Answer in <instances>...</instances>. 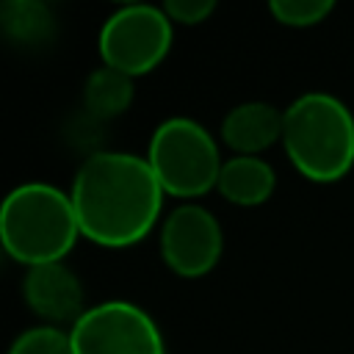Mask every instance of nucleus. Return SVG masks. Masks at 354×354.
I'll use <instances>...</instances> for the list:
<instances>
[{"instance_id": "3", "label": "nucleus", "mask_w": 354, "mask_h": 354, "mask_svg": "<svg viewBox=\"0 0 354 354\" xmlns=\"http://www.w3.org/2000/svg\"><path fill=\"white\" fill-rule=\"evenodd\" d=\"M282 147L301 177L335 183L354 166V113L329 91H304L282 111Z\"/></svg>"}, {"instance_id": "9", "label": "nucleus", "mask_w": 354, "mask_h": 354, "mask_svg": "<svg viewBox=\"0 0 354 354\" xmlns=\"http://www.w3.org/2000/svg\"><path fill=\"white\" fill-rule=\"evenodd\" d=\"M218 133L232 155H260L282 141V111L263 100L238 102L224 113Z\"/></svg>"}, {"instance_id": "14", "label": "nucleus", "mask_w": 354, "mask_h": 354, "mask_svg": "<svg viewBox=\"0 0 354 354\" xmlns=\"http://www.w3.org/2000/svg\"><path fill=\"white\" fill-rule=\"evenodd\" d=\"M268 11L279 25L310 28L324 22L335 11V3L332 0H271Z\"/></svg>"}, {"instance_id": "4", "label": "nucleus", "mask_w": 354, "mask_h": 354, "mask_svg": "<svg viewBox=\"0 0 354 354\" xmlns=\"http://www.w3.org/2000/svg\"><path fill=\"white\" fill-rule=\"evenodd\" d=\"M144 158L160 188L177 199H196L216 188L224 163L213 133L191 116L163 119L152 130Z\"/></svg>"}, {"instance_id": "1", "label": "nucleus", "mask_w": 354, "mask_h": 354, "mask_svg": "<svg viewBox=\"0 0 354 354\" xmlns=\"http://www.w3.org/2000/svg\"><path fill=\"white\" fill-rule=\"evenodd\" d=\"M69 196L83 238L105 249H124L152 232L166 191L144 155L100 149L77 166Z\"/></svg>"}, {"instance_id": "15", "label": "nucleus", "mask_w": 354, "mask_h": 354, "mask_svg": "<svg viewBox=\"0 0 354 354\" xmlns=\"http://www.w3.org/2000/svg\"><path fill=\"white\" fill-rule=\"evenodd\" d=\"M163 11L169 14L171 22H180V25H199L205 22L213 11H216V3L213 0H169L163 6Z\"/></svg>"}, {"instance_id": "10", "label": "nucleus", "mask_w": 354, "mask_h": 354, "mask_svg": "<svg viewBox=\"0 0 354 354\" xmlns=\"http://www.w3.org/2000/svg\"><path fill=\"white\" fill-rule=\"evenodd\" d=\"M277 188L274 166L260 155H230L221 163L216 191L238 207H257L271 199Z\"/></svg>"}, {"instance_id": "5", "label": "nucleus", "mask_w": 354, "mask_h": 354, "mask_svg": "<svg viewBox=\"0 0 354 354\" xmlns=\"http://www.w3.org/2000/svg\"><path fill=\"white\" fill-rule=\"evenodd\" d=\"M174 22L163 6L152 3H127L111 11L102 22L97 47L105 66L119 69L130 77L152 72L171 47Z\"/></svg>"}, {"instance_id": "13", "label": "nucleus", "mask_w": 354, "mask_h": 354, "mask_svg": "<svg viewBox=\"0 0 354 354\" xmlns=\"http://www.w3.org/2000/svg\"><path fill=\"white\" fill-rule=\"evenodd\" d=\"M8 354H75V348H72V337L66 329L39 324V326L19 332L11 340Z\"/></svg>"}, {"instance_id": "12", "label": "nucleus", "mask_w": 354, "mask_h": 354, "mask_svg": "<svg viewBox=\"0 0 354 354\" xmlns=\"http://www.w3.org/2000/svg\"><path fill=\"white\" fill-rule=\"evenodd\" d=\"M0 28L14 44L41 47L55 36V17L41 0H8L0 6Z\"/></svg>"}, {"instance_id": "7", "label": "nucleus", "mask_w": 354, "mask_h": 354, "mask_svg": "<svg viewBox=\"0 0 354 354\" xmlns=\"http://www.w3.org/2000/svg\"><path fill=\"white\" fill-rule=\"evenodd\" d=\"M160 257L163 263L188 279L205 277L216 268L224 252V232L218 218L199 202L177 205L160 221Z\"/></svg>"}, {"instance_id": "2", "label": "nucleus", "mask_w": 354, "mask_h": 354, "mask_svg": "<svg viewBox=\"0 0 354 354\" xmlns=\"http://www.w3.org/2000/svg\"><path fill=\"white\" fill-rule=\"evenodd\" d=\"M77 238L80 224L69 191L30 180L6 194L0 205V241L17 263L28 268L61 263Z\"/></svg>"}, {"instance_id": "8", "label": "nucleus", "mask_w": 354, "mask_h": 354, "mask_svg": "<svg viewBox=\"0 0 354 354\" xmlns=\"http://www.w3.org/2000/svg\"><path fill=\"white\" fill-rule=\"evenodd\" d=\"M22 299L33 310V315H39L50 326L58 324L72 326L88 310L83 299V282L64 260L25 268Z\"/></svg>"}, {"instance_id": "6", "label": "nucleus", "mask_w": 354, "mask_h": 354, "mask_svg": "<svg viewBox=\"0 0 354 354\" xmlns=\"http://www.w3.org/2000/svg\"><path fill=\"white\" fill-rule=\"evenodd\" d=\"M69 337L75 354H166L152 315L124 299L91 304L69 326Z\"/></svg>"}, {"instance_id": "11", "label": "nucleus", "mask_w": 354, "mask_h": 354, "mask_svg": "<svg viewBox=\"0 0 354 354\" xmlns=\"http://www.w3.org/2000/svg\"><path fill=\"white\" fill-rule=\"evenodd\" d=\"M133 97H136L133 77L105 64L97 66L83 83V111L88 113V119L97 122L122 116L130 108Z\"/></svg>"}]
</instances>
